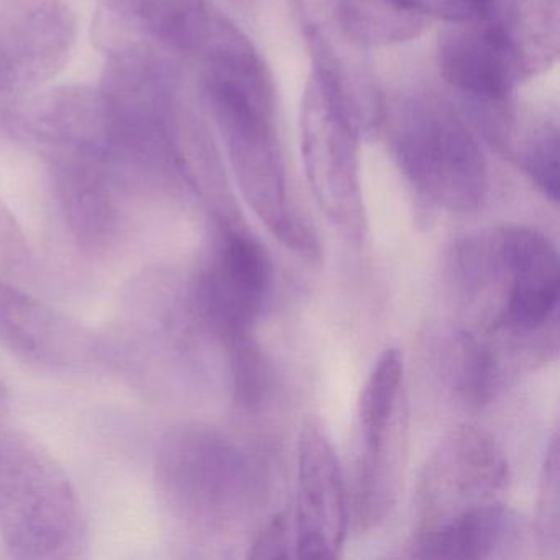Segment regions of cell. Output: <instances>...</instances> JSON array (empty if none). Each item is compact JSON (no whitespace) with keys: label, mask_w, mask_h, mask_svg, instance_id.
<instances>
[{"label":"cell","mask_w":560,"mask_h":560,"mask_svg":"<svg viewBox=\"0 0 560 560\" xmlns=\"http://www.w3.org/2000/svg\"><path fill=\"white\" fill-rule=\"evenodd\" d=\"M559 439L553 435L540 475L536 529L542 547L559 550L560 542Z\"/></svg>","instance_id":"20"},{"label":"cell","mask_w":560,"mask_h":560,"mask_svg":"<svg viewBox=\"0 0 560 560\" xmlns=\"http://www.w3.org/2000/svg\"><path fill=\"white\" fill-rule=\"evenodd\" d=\"M439 68L455 90L485 103H503L526 74V55L498 15L448 24L439 38Z\"/></svg>","instance_id":"12"},{"label":"cell","mask_w":560,"mask_h":560,"mask_svg":"<svg viewBox=\"0 0 560 560\" xmlns=\"http://www.w3.org/2000/svg\"><path fill=\"white\" fill-rule=\"evenodd\" d=\"M349 497L332 442L307 421L298 447L296 504L291 513L294 557L337 559L350 524Z\"/></svg>","instance_id":"11"},{"label":"cell","mask_w":560,"mask_h":560,"mask_svg":"<svg viewBox=\"0 0 560 560\" xmlns=\"http://www.w3.org/2000/svg\"><path fill=\"white\" fill-rule=\"evenodd\" d=\"M77 21L65 0L0 2V96L27 94L67 63Z\"/></svg>","instance_id":"10"},{"label":"cell","mask_w":560,"mask_h":560,"mask_svg":"<svg viewBox=\"0 0 560 560\" xmlns=\"http://www.w3.org/2000/svg\"><path fill=\"white\" fill-rule=\"evenodd\" d=\"M0 346L34 365L60 369L83 362L90 337L32 294L0 280Z\"/></svg>","instance_id":"13"},{"label":"cell","mask_w":560,"mask_h":560,"mask_svg":"<svg viewBox=\"0 0 560 560\" xmlns=\"http://www.w3.org/2000/svg\"><path fill=\"white\" fill-rule=\"evenodd\" d=\"M389 143L406 178L439 208L471 212L483 205V152L447 101L432 94L402 101L389 119Z\"/></svg>","instance_id":"5"},{"label":"cell","mask_w":560,"mask_h":560,"mask_svg":"<svg viewBox=\"0 0 560 560\" xmlns=\"http://www.w3.org/2000/svg\"><path fill=\"white\" fill-rule=\"evenodd\" d=\"M252 559L294 557V530L291 511L278 514L261 530L250 552Z\"/></svg>","instance_id":"22"},{"label":"cell","mask_w":560,"mask_h":560,"mask_svg":"<svg viewBox=\"0 0 560 560\" xmlns=\"http://www.w3.org/2000/svg\"><path fill=\"white\" fill-rule=\"evenodd\" d=\"M231 363L232 389L234 399L242 408L258 409L271 392V366L264 350L247 332L224 343Z\"/></svg>","instance_id":"18"},{"label":"cell","mask_w":560,"mask_h":560,"mask_svg":"<svg viewBox=\"0 0 560 560\" xmlns=\"http://www.w3.org/2000/svg\"><path fill=\"white\" fill-rule=\"evenodd\" d=\"M425 19H441L447 24L483 21L498 14L497 0H396Z\"/></svg>","instance_id":"21"},{"label":"cell","mask_w":560,"mask_h":560,"mask_svg":"<svg viewBox=\"0 0 560 560\" xmlns=\"http://www.w3.org/2000/svg\"><path fill=\"white\" fill-rule=\"evenodd\" d=\"M510 347L475 330H458L448 360V378L458 398L468 408H483L500 396L516 372ZM516 353V352H514Z\"/></svg>","instance_id":"16"},{"label":"cell","mask_w":560,"mask_h":560,"mask_svg":"<svg viewBox=\"0 0 560 560\" xmlns=\"http://www.w3.org/2000/svg\"><path fill=\"white\" fill-rule=\"evenodd\" d=\"M0 536L18 559L77 556L80 498L57 458L31 435L0 429Z\"/></svg>","instance_id":"3"},{"label":"cell","mask_w":560,"mask_h":560,"mask_svg":"<svg viewBox=\"0 0 560 560\" xmlns=\"http://www.w3.org/2000/svg\"><path fill=\"white\" fill-rule=\"evenodd\" d=\"M520 165L534 185L547 199L559 201V132L557 127L544 126L533 133L523 153Z\"/></svg>","instance_id":"19"},{"label":"cell","mask_w":560,"mask_h":560,"mask_svg":"<svg viewBox=\"0 0 560 560\" xmlns=\"http://www.w3.org/2000/svg\"><path fill=\"white\" fill-rule=\"evenodd\" d=\"M9 409V393L8 388H5L4 380L0 376V421L8 415Z\"/></svg>","instance_id":"23"},{"label":"cell","mask_w":560,"mask_h":560,"mask_svg":"<svg viewBox=\"0 0 560 560\" xmlns=\"http://www.w3.org/2000/svg\"><path fill=\"white\" fill-rule=\"evenodd\" d=\"M340 34L353 44L392 45L412 40L428 19L396 0H334Z\"/></svg>","instance_id":"17"},{"label":"cell","mask_w":560,"mask_h":560,"mask_svg":"<svg viewBox=\"0 0 560 560\" xmlns=\"http://www.w3.org/2000/svg\"><path fill=\"white\" fill-rule=\"evenodd\" d=\"M247 454L221 429L188 422L170 429L155 460L160 513L173 539L208 540L231 530L257 497Z\"/></svg>","instance_id":"2"},{"label":"cell","mask_w":560,"mask_h":560,"mask_svg":"<svg viewBox=\"0 0 560 560\" xmlns=\"http://www.w3.org/2000/svg\"><path fill=\"white\" fill-rule=\"evenodd\" d=\"M273 267L267 250L242 228H222L221 237L192 287L199 323L228 342L252 332L267 310Z\"/></svg>","instance_id":"9"},{"label":"cell","mask_w":560,"mask_h":560,"mask_svg":"<svg viewBox=\"0 0 560 560\" xmlns=\"http://www.w3.org/2000/svg\"><path fill=\"white\" fill-rule=\"evenodd\" d=\"M451 275L467 329L523 350L556 332L559 255L542 232L506 225L467 235L452 247Z\"/></svg>","instance_id":"1"},{"label":"cell","mask_w":560,"mask_h":560,"mask_svg":"<svg viewBox=\"0 0 560 560\" xmlns=\"http://www.w3.org/2000/svg\"><path fill=\"white\" fill-rule=\"evenodd\" d=\"M206 97L221 130L238 188L261 224L294 254L316 260L319 241L294 205L283 153L275 130L271 97L205 83Z\"/></svg>","instance_id":"4"},{"label":"cell","mask_w":560,"mask_h":560,"mask_svg":"<svg viewBox=\"0 0 560 560\" xmlns=\"http://www.w3.org/2000/svg\"><path fill=\"white\" fill-rule=\"evenodd\" d=\"M405 360L388 349L373 366L357 406L355 485L352 514L359 530L378 526L398 500L408 447Z\"/></svg>","instance_id":"7"},{"label":"cell","mask_w":560,"mask_h":560,"mask_svg":"<svg viewBox=\"0 0 560 560\" xmlns=\"http://www.w3.org/2000/svg\"><path fill=\"white\" fill-rule=\"evenodd\" d=\"M510 464L483 429L458 425L432 452L416 490V533L444 526L470 511L501 501Z\"/></svg>","instance_id":"8"},{"label":"cell","mask_w":560,"mask_h":560,"mask_svg":"<svg viewBox=\"0 0 560 560\" xmlns=\"http://www.w3.org/2000/svg\"><path fill=\"white\" fill-rule=\"evenodd\" d=\"M523 539L524 521L498 501L444 526L415 534L411 556L435 560L497 559L511 556Z\"/></svg>","instance_id":"14"},{"label":"cell","mask_w":560,"mask_h":560,"mask_svg":"<svg viewBox=\"0 0 560 560\" xmlns=\"http://www.w3.org/2000/svg\"><path fill=\"white\" fill-rule=\"evenodd\" d=\"M208 5V0H101L104 24L114 34L176 54L188 50Z\"/></svg>","instance_id":"15"},{"label":"cell","mask_w":560,"mask_h":560,"mask_svg":"<svg viewBox=\"0 0 560 560\" xmlns=\"http://www.w3.org/2000/svg\"><path fill=\"white\" fill-rule=\"evenodd\" d=\"M359 107L324 71L307 81L301 107L304 168L317 205L349 237L365 234L360 183Z\"/></svg>","instance_id":"6"}]
</instances>
